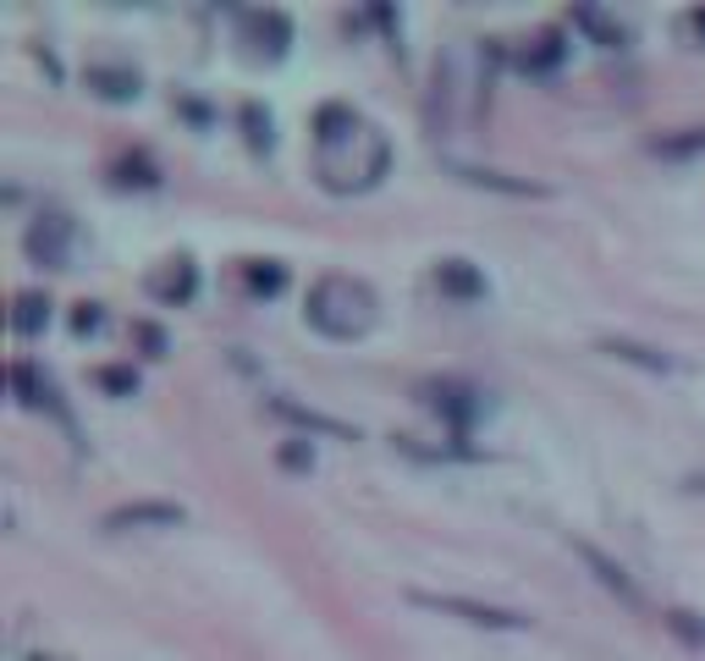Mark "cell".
<instances>
[{"label":"cell","instance_id":"6da1fadb","mask_svg":"<svg viewBox=\"0 0 705 661\" xmlns=\"http://www.w3.org/2000/svg\"><path fill=\"white\" fill-rule=\"evenodd\" d=\"M386 165H392V150L375 122H364L353 105L314 111V176L331 193H359V187L381 182Z\"/></svg>","mask_w":705,"mask_h":661},{"label":"cell","instance_id":"7a4b0ae2","mask_svg":"<svg viewBox=\"0 0 705 661\" xmlns=\"http://www.w3.org/2000/svg\"><path fill=\"white\" fill-rule=\"evenodd\" d=\"M375 321H381V304H375L370 282L331 271L309 287V326L314 330H325L336 342H359V336L375 330Z\"/></svg>","mask_w":705,"mask_h":661},{"label":"cell","instance_id":"3957f363","mask_svg":"<svg viewBox=\"0 0 705 661\" xmlns=\"http://www.w3.org/2000/svg\"><path fill=\"white\" fill-rule=\"evenodd\" d=\"M420 397L452 425V430H469V425L485 414V397H480L474 386H463V380H424Z\"/></svg>","mask_w":705,"mask_h":661},{"label":"cell","instance_id":"277c9868","mask_svg":"<svg viewBox=\"0 0 705 661\" xmlns=\"http://www.w3.org/2000/svg\"><path fill=\"white\" fill-rule=\"evenodd\" d=\"M414 607H430V612H452L463 623H480V629H524L518 612H502V607H480V601H463V596H430V590H414Z\"/></svg>","mask_w":705,"mask_h":661},{"label":"cell","instance_id":"5b68a950","mask_svg":"<svg viewBox=\"0 0 705 661\" xmlns=\"http://www.w3.org/2000/svg\"><path fill=\"white\" fill-rule=\"evenodd\" d=\"M143 287H149V298H160V304H188L193 293H199V271H193V260H160L149 276H143Z\"/></svg>","mask_w":705,"mask_h":661},{"label":"cell","instance_id":"8992f818","mask_svg":"<svg viewBox=\"0 0 705 661\" xmlns=\"http://www.w3.org/2000/svg\"><path fill=\"white\" fill-rule=\"evenodd\" d=\"M67 243H72V221L67 215H39L28 226V254L50 271H67Z\"/></svg>","mask_w":705,"mask_h":661},{"label":"cell","instance_id":"52a82bcc","mask_svg":"<svg viewBox=\"0 0 705 661\" xmlns=\"http://www.w3.org/2000/svg\"><path fill=\"white\" fill-rule=\"evenodd\" d=\"M573 551H578V557L595 568V579H601V584H606V590H612L623 607H645V601H639V590H634V579H628V573H623V568L606 557V551H595L590 540H573Z\"/></svg>","mask_w":705,"mask_h":661},{"label":"cell","instance_id":"ba28073f","mask_svg":"<svg viewBox=\"0 0 705 661\" xmlns=\"http://www.w3.org/2000/svg\"><path fill=\"white\" fill-rule=\"evenodd\" d=\"M143 529V523H182V507H171V501H133V507H117L111 518H105V529Z\"/></svg>","mask_w":705,"mask_h":661},{"label":"cell","instance_id":"9c48e42d","mask_svg":"<svg viewBox=\"0 0 705 661\" xmlns=\"http://www.w3.org/2000/svg\"><path fill=\"white\" fill-rule=\"evenodd\" d=\"M435 287L452 293V298H480V293H485V276H480L469 260H441V265H435Z\"/></svg>","mask_w":705,"mask_h":661},{"label":"cell","instance_id":"30bf717a","mask_svg":"<svg viewBox=\"0 0 705 661\" xmlns=\"http://www.w3.org/2000/svg\"><path fill=\"white\" fill-rule=\"evenodd\" d=\"M44 326H50V298H44V293H17V304H11V330H17V336H39Z\"/></svg>","mask_w":705,"mask_h":661},{"label":"cell","instance_id":"8fae6325","mask_svg":"<svg viewBox=\"0 0 705 661\" xmlns=\"http://www.w3.org/2000/svg\"><path fill=\"white\" fill-rule=\"evenodd\" d=\"M282 419H292V425H303V430H325V436H353L342 419H325V414H314V408H303V403H292V397H276L271 403Z\"/></svg>","mask_w":705,"mask_h":661},{"label":"cell","instance_id":"7c38bea8","mask_svg":"<svg viewBox=\"0 0 705 661\" xmlns=\"http://www.w3.org/2000/svg\"><path fill=\"white\" fill-rule=\"evenodd\" d=\"M243 28H249L254 39H271V55H282L286 33H292V22H286L282 11H243Z\"/></svg>","mask_w":705,"mask_h":661},{"label":"cell","instance_id":"4fadbf2b","mask_svg":"<svg viewBox=\"0 0 705 661\" xmlns=\"http://www.w3.org/2000/svg\"><path fill=\"white\" fill-rule=\"evenodd\" d=\"M11 386H17V397H22L28 408H56V391H50V380H39L28 364H11Z\"/></svg>","mask_w":705,"mask_h":661},{"label":"cell","instance_id":"5bb4252c","mask_svg":"<svg viewBox=\"0 0 705 661\" xmlns=\"http://www.w3.org/2000/svg\"><path fill=\"white\" fill-rule=\"evenodd\" d=\"M89 89H100L105 100H133L139 94V72H105V67H94L89 72Z\"/></svg>","mask_w":705,"mask_h":661},{"label":"cell","instance_id":"9a60e30c","mask_svg":"<svg viewBox=\"0 0 705 661\" xmlns=\"http://www.w3.org/2000/svg\"><path fill=\"white\" fill-rule=\"evenodd\" d=\"M282 287H286V271L276 260H254V265H249V293H254V298H276Z\"/></svg>","mask_w":705,"mask_h":661},{"label":"cell","instance_id":"2e32d148","mask_svg":"<svg viewBox=\"0 0 705 661\" xmlns=\"http://www.w3.org/2000/svg\"><path fill=\"white\" fill-rule=\"evenodd\" d=\"M563 61V44H557V33H541L535 39V50H524V67L530 72H541V67H557Z\"/></svg>","mask_w":705,"mask_h":661},{"label":"cell","instance_id":"e0dca14e","mask_svg":"<svg viewBox=\"0 0 705 661\" xmlns=\"http://www.w3.org/2000/svg\"><path fill=\"white\" fill-rule=\"evenodd\" d=\"M573 22H578V28H590V33H601V44H623V28H617V22H606L601 11H590V6H584V11H573Z\"/></svg>","mask_w":705,"mask_h":661},{"label":"cell","instance_id":"ac0fdd59","mask_svg":"<svg viewBox=\"0 0 705 661\" xmlns=\"http://www.w3.org/2000/svg\"><path fill=\"white\" fill-rule=\"evenodd\" d=\"M243 122H249V144L254 150H271V116L260 105H243Z\"/></svg>","mask_w":705,"mask_h":661},{"label":"cell","instance_id":"d6986e66","mask_svg":"<svg viewBox=\"0 0 705 661\" xmlns=\"http://www.w3.org/2000/svg\"><path fill=\"white\" fill-rule=\"evenodd\" d=\"M117 171H122L117 182H139V187H154V182H160V176H154V165L143 161V155H133V161H122Z\"/></svg>","mask_w":705,"mask_h":661},{"label":"cell","instance_id":"ffe728a7","mask_svg":"<svg viewBox=\"0 0 705 661\" xmlns=\"http://www.w3.org/2000/svg\"><path fill=\"white\" fill-rule=\"evenodd\" d=\"M656 155H705V133H684V139H667V144H656Z\"/></svg>","mask_w":705,"mask_h":661},{"label":"cell","instance_id":"44dd1931","mask_svg":"<svg viewBox=\"0 0 705 661\" xmlns=\"http://www.w3.org/2000/svg\"><path fill=\"white\" fill-rule=\"evenodd\" d=\"M100 326H105L100 304H78V315H72V330H78V336H94Z\"/></svg>","mask_w":705,"mask_h":661},{"label":"cell","instance_id":"7402d4cb","mask_svg":"<svg viewBox=\"0 0 705 661\" xmlns=\"http://www.w3.org/2000/svg\"><path fill=\"white\" fill-rule=\"evenodd\" d=\"M612 353H623V358H634V364H651V369H667V358H656L651 347H634V342H612Z\"/></svg>","mask_w":705,"mask_h":661},{"label":"cell","instance_id":"603a6c76","mask_svg":"<svg viewBox=\"0 0 705 661\" xmlns=\"http://www.w3.org/2000/svg\"><path fill=\"white\" fill-rule=\"evenodd\" d=\"M100 386L105 391H139V375L133 369H100Z\"/></svg>","mask_w":705,"mask_h":661},{"label":"cell","instance_id":"cb8c5ba5","mask_svg":"<svg viewBox=\"0 0 705 661\" xmlns=\"http://www.w3.org/2000/svg\"><path fill=\"white\" fill-rule=\"evenodd\" d=\"M282 464H292V469H309V452H303V447H286Z\"/></svg>","mask_w":705,"mask_h":661},{"label":"cell","instance_id":"d4e9b609","mask_svg":"<svg viewBox=\"0 0 705 661\" xmlns=\"http://www.w3.org/2000/svg\"><path fill=\"white\" fill-rule=\"evenodd\" d=\"M139 336H143V347H154V353L165 347V336H160V330H154V326H139Z\"/></svg>","mask_w":705,"mask_h":661},{"label":"cell","instance_id":"484cf974","mask_svg":"<svg viewBox=\"0 0 705 661\" xmlns=\"http://www.w3.org/2000/svg\"><path fill=\"white\" fill-rule=\"evenodd\" d=\"M695 28H701V33H705V11H701V17H695Z\"/></svg>","mask_w":705,"mask_h":661}]
</instances>
